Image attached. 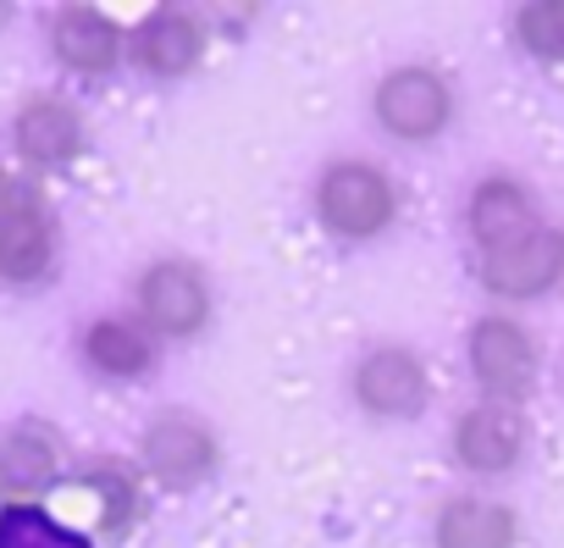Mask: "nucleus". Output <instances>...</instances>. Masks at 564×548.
<instances>
[{
    "label": "nucleus",
    "mask_w": 564,
    "mask_h": 548,
    "mask_svg": "<svg viewBox=\"0 0 564 548\" xmlns=\"http://www.w3.org/2000/svg\"><path fill=\"white\" fill-rule=\"evenodd\" d=\"M316 200H322V222L338 238H371L393 216V183L377 166H366V161H338L322 178V194Z\"/></svg>",
    "instance_id": "1"
},
{
    "label": "nucleus",
    "mask_w": 564,
    "mask_h": 548,
    "mask_svg": "<svg viewBox=\"0 0 564 548\" xmlns=\"http://www.w3.org/2000/svg\"><path fill=\"white\" fill-rule=\"evenodd\" d=\"M558 271H564V233H553V227H536V233L481 255V283L492 294H509V300L553 289Z\"/></svg>",
    "instance_id": "2"
},
{
    "label": "nucleus",
    "mask_w": 564,
    "mask_h": 548,
    "mask_svg": "<svg viewBox=\"0 0 564 548\" xmlns=\"http://www.w3.org/2000/svg\"><path fill=\"white\" fill-rule=\"evenodd\" d=\"M448 106H454L448 84L426 67H404V73L382 78V89H377V117L399 139H432L448 122Z\"/></svg>",
    "instance_id": "3"
},
{
    "label": "nucleus",
    "mask_w": 564,
    "mask_h": 548,
    "mask_svg": "<svg viewBox=\"0 0 564 548\" xmlns=\"http://www.w3.org/2000/svg\"><path fill=\"white\" fill-rule=\"evenodd\" d=\"M470 372H476V383L492 388L498 399H514V394H525L531 377H536V344H531L514 322L487 316V322L470 327Z\"/></svg>",
    "instance_id": "4"
},
{
    "label": "nucleus",
    "mask_w": 564,
    "mask_h": 548,
    "mask_svg": "<svg viewBox=\"0 0 564 548\" xmlns=\"http://www.w3.org/2000/svg\"><path fill=\"white\" fill-rule=\"evenodd\" d=\"M139 305H144V316H150L161 333L183 339V333H194V327L205 322L210 294H205V278H199L188 260H161V266L144 271Z\"/></svg>",
    "instance_id": "5"
},
{
    "label": "nucleus",
    "mask_w": 564,
    "mask_h": 548,
    "mask_svg": "<svg viewBox=\"0 0 564 548\" xmlns=\"http://www.w3.org/2000/svg\"><path fill=\"white\" fill-rule=\"evenodd\" d=\"M355 394L377 416H415L426 399V372L410 350H377L355 372Z\"/></svg>",
    "instance_id": "6"
},
{
    "label": "nucleus",
    "mask_w": 564,
    "mask_h": 548,
    "mask_svg": "<svg viewBox=\"0 0 564 548\" xmlns=\"http://www.w3.org/2000/svg\"><path fill=\"white\" fill-rule=\"evenodd\" d=\"M51 266V216L34 194H12L0 211V271L12 283H34Z\"/></svg>",
    "instance_id": "7"
},
{
    "label": "nucleus",
    "mask_w": 564,
    "mask_h": 548,
    "mask_svg": "<svg viewBox=\"0 0 564 548\" xmlns=\"http://www.w3.org/2000/svg\"><path fill=\"white\" fill-rule=\"evenodd\" d=\"M454 449L470 471H509L525 449V421L509 410V405H481L459 421L454 432Z\"/></svg>",
    "instance_id": "8"
},
{
    "label": "nucleus",
    "mask_w": 564,
    "mask_h": 548,
    "mask_svg": "<svg viewBox=\"0 0 564 548\" xmlns=\"http://www.w3.org/2000/svg\"><path fill=\"white\" fill-rule=\"evenodd\" d=\"M536 227H542V222H536L531 200H525L514 183L492 178V183H481V189L470 194V233H476L481 255H487V249H503V244H514V238H525V233H536Z\"/></svg>",
    "instance_id": "9"
},
{
    "label": "nucleus",
    "mask_w": 564,
    "mask_h": 548,
    "mask_svg": "<svg viewBox=\"0 0 564 548\" xmlns=\"http://www.w3.org/2000/svg\"><path fill=\"white\" fill-rule=\"evenodd\" d=\"M144 460H150V471L166 476V482H199V476L210 471V460H216V443H210V432H205L199 421L172 416V421H161V427L144 438Z\"/></svg>",
    "instance_id": "10"
},
{
    "label": "nucleus",
    "mask_w": 564,
    "mask_h": 548,
    "mask_svg": "<svg viewBox=\"0 0 564 548\" xmlns=\"http://www.w3.org/2000/svg\"><path fill=\"white\" fill-rule=\"evenodd\" d=\"M117 51H122V34H117L100 12L67 7V12L56 18V56H62L67 67H78V73H106V67L117 62Z\"/></svg>",
    "instance_id": "11"
},
{
    "label": "nucleus",
    "mask_w": 564,
    "mask_h": 548,
    "mask_svg": "<svg viewBox=\"0 0 564 548\" xmlns=\"http://www.w3.org/2000/svg\"><path fill=\"white\" fill-rule=\"evenodd\" d=\"M199 45H205V34H199V23L183 18V12H155V18L133 34V56H139V67H150V73H183V67H194Z\"/></svg>",
    "instance_id": "12"
},
{
    "label": "nucleus",
    "mask_w": 564,
    "mask_h": 548,
    "mask_svg": "<svg viewBox=\"0 0 564 548\" xmlns=\"http://www.w3.org/2000/svg\"><path fill=\"white\" fill-rule=\"evenodd\" d=\"M514 515L487 498H454L437 520V548H509Z\"/></svg>",
    "instance_id": "13"
},
{
    "label": "nucleus",
    "mask_w": 564,
    "mask_h": 548,
    "mask_svg": "<svg viewBox=\"0 0 564 548\" xmlns=\"http://www.w3.org/2000/svg\"><path fill=\"white\" fill-rule=\"evenodd\" d=\"M18 139L34 161H73L78 144H84V128L73 117V106L62 100H34L23 117H18Z\"/></svg>",
    "instance_id": "14"
},
{
    "label": "nucleus",
    "mask_w": 564,
    "mask_h": 548,
    "mask_svg": "<svg viewBox=\"0 0 564 548\" xmlns=\"http://www.w3.org/2000/svg\"><path fill=\"white\" fill-rule=\"evenodd\" d=\"M0 548H95V542H84L73 526H62L40 504H12L0 509Z\"/></svg>",
    "instance_id": "15"
},
{
    "label": "nucleus",
    "mask_w": 564,
    "mask_h": 548,
    "mask_svg": "<svg viewBox=\"0 0 564 548\" xmlns=\"http://www.w3.org/2000/svg\"><path fill=\"white\" fill-rule=\"evenodd\" d=\"M89 361L111 377H139L150 366V339L133 327V322H95L89 327Z\"/></svg>",
    "instance_id": "16"
},
{
    "label": "nucleus",
    "mask_w": 564,
    "mask_h": 548,
    "mask_svg": "<svg viewBox=\"0 0 564 548\" xmlns=\"http://www.w3.org/2000/svg\"><path fill=\"white\" fill-rule=\"evenodd\" d=\"M51 443L40 438V432H18V438H7V449H0V476H12V482H45L51 476Z\"/></svg>",
    "instance_id": "17"
},
{
    "label": "nucleus",
    "mask_w": 564,
    "mask_h": 548,
    "mask_svg": "<svg viewBox=\"0 0 564 548\" xmlns=\"http://www.w3.org/2000/svg\"><path fill=\"white\" fill-rule=\"evenodd\" d=\"M520 40H525V51L558 62L564 56V0H553V7H525L520 12Z\"/></svg>",
    "instance_id": "18"
}]
</instances>
